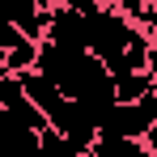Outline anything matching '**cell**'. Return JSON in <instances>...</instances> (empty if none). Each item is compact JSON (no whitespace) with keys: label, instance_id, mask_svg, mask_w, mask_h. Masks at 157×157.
<instances>
[{"label":"cell","instance_id":"cell-1","mask_svg":"<svg viewBox=\"0 0 157 157\" xmlns=\"http://www.w3.org/2000/svg\"><path fill=\"white\" fill-rule=\"evenodd\" d=\"M136 30L140 26L132 21L119 4H106L98 17H89V51L110 64V59H119V55L128 51V43L136 38Z\"/></svg>","mask_w":157,"mask_h":157},{"label":"cell","instance_id":"cell-2","mask_svg":"<svg viewBox=\"0 0 157 157\" xmlns=\"http://www.w3.org/2000/svg\"><path fill=\"white\" fill-rule=\"evenodd\" d=\"M157 123V89L144 94L140 102H119L106 119L102 136H128V140H144L149 128Z\"/></svg>","mask_w":157,"mask_h":157},{"label":"cell","instance_id":"cell-3","mask_svg":"<svg viewBox=\"0 0 157 157\" xmlns=\"http://www.w3.org/2000/svg\"><path fill=\"white\" fill-rule=\"evenodd\" d=\"M47 38L59 43L64 51H89V17H81L77 9H68V4H55Z\"/></svg>","mask_w":157,"mask_h":157},{"label":"cell","instance_id":"cell-4","mask_svg":"<svg viewBox=\"0 0 157 157\" xmlns=\"http://www.w3.org/2000/svg\"><path fill=\"white\" fill-rule=\"evenodd\" d=\"M4 21H13L21 34L43 43L47 30H51V9H43L38 0H4Z\"/></svg>","mask_w":157,"mask_h":157},{"label":"cell","instance_id":"cell-5","mask_svg":"<svg viewBox=\"0 0 157 157\" xmlns=\"http://www.w3.org/2000/svg\"><path fill=\"white\" fill-rule=\"evenodd\" d=\"M0 136H4V157H38L43 149V136L9 110H0Z\"/></svg>","mask_w":157,"mask_h":157},{"label":"cell","instance_id":"cell-6","mask_svg":"<svg viewBox=\"0 0 157 157\" xmlns=\"http://www.w3.org/2000/svg\"><path fill=\"white\" fill-rule=\"evenodd\" d=\"M0 59H4L0 72H17V77H21V72H30V68H38V43H34L30 34H21L13 47L0 51Z\"/></svg>","mask_w":157,"mask_h":157},{"label":"cell","instance_id":"cell-7","mask_svg":"<svg viewBox=\"0 0 157 157\" xmlns=\"http://www.w3.org/2000/svg\"><path fill=\"white\" fill-rule=\"evenodd\" d=\"M153 89H157L153 72H123V77H115V102H140Z\"/></svg>","mask_w":157,"mask_h":157},{"label":"cell","instance_id":"cell-8","mask_svg":"<svg viewBox=\"0 0 157 157\" xmlns=\"http://www.w3.org/2000/svg\"><path fill=\"white\" fill-rule=\"evenodd\" d=\"M144 149H149V153L157 157V123H153V128H149V136H144Z\"/></svg>","mask_w":157,"mask_h":157},{"label":"cell","instance_id":"cell-9","mask_svg":"<svg viewBox=\"0 0 157 157\" xmlns=\"http://www.w3.org/2000/svg\"><path fill=\"white\" fill-rule=\"evenodd\" d=\"M149 72H153V81H157V43H153V55H149Z\"/></svg>","mask_w":157,"mask_h":157}]
</instances>
